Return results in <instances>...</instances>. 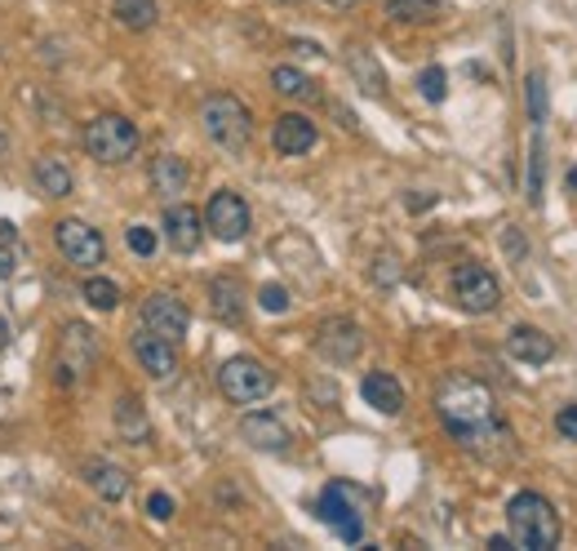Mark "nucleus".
Masks as SVG:
<instances>
[{"label": "nucleus", "mask_w": 577, "mask_h": 551, "mask_svg": "<svg viewBox=\"0 0 577 551\" xmlns=\"http://www.w3.org/2000/svg\"><path fill=\"white\" fill-rule=\"evenodd\" d=\"M209 311L222 325H240L245 320V290H240L235 276H214L209 281Z\"/></svg>", "instance_id": "19"}, {"label": "nucleus", "mask_w": 577, "mask_h": 551, "mask_svg": "<svg viewBox=\"0 0 577 551\" xmlns=\"http://www.w3.org/2000/svg\"><path fill=\"white\" fill-rule=\"evenodd\" d=\"M187 325H191V311L178 294H152L148 303H142V330H152L169 343H182Z\"/></svg>", "instance_id": "10"}, {"label": "nucleus", "mask_w": 577, "mask_h": 551, "mask_svg": "<svg viewBox=\"0 0 577 551\" xmlns=\"http://www.w3.org/2000/svg\"><path fill=\"white\" fill-rule=\"evenodd\" d=\"M436 413H440L445 432H449L462 449H471V453H479V458H493V463H498V458H511V453H515V436H511V427L502 423L493 392L479 383V379H471V374H449V379L440 383V392H436Z\"/></svg>", "instance_id": "1"}, {"label": "nucleus", "mask_w": 577, "mask_h": 551, "mask_svg": "<svg viewBox=\"0 0 577 551\" xmlns=\"http://www.w3.org/2000/svg\"><path fill=\"white\" fill-rule=\"evenodd\" d=\"M507 351H511L520 364H547V360L555 356V343H551V334H542L538 325H515V330L507 334Z\"/></svg>", "instance_id": "18"}, {"label": "nucleus", "mask_w": 577, "mask_h": 551, "mask_svg": "<svg viewBox=\"0 0 577 551\" xmlns=\"http://www.w3.org/2000/svg\"><path fill=\"white\" fill-rule=\"evenodd\" d=\"M418 89H422V99H426V103H445V94H449V76H445V67H426V72L418 76Z\"/></svg>", "instance_id": "29"}, {"label": "nucleus", "mask_w": 577, "mask_h": 551, "mask_svg": "<svg viewBox=\"0 0 577 551\" xmlns=\"http://www.w3.org/2000/svg\"><path fill=\"white\" fill-rule=\"evenodd\" d=\"M271 85H275V94H284V99H316L311 76L298 72V67H275L271 72Z\"/></svg>", "instance_id": "27"}, {"label": "nucleus", "mask_w": 577, "mask_h": 551, "mask_svg": "<svg viewBox=\"0 0 577 551\" xmlns=\"http://www.w3.org/2000/svg\"><path fill=\"white\" fill-rule=\"evenodd\" d=\"M0 347H5V320H0Z\"/></svg>", "instance_id": "40"}, {"label": "nucleus", "mask_w": 577, "mask_h": 551, "mask_svg": "<svg viewBox=\"0 0 577 551\" xmlns=\"http://www.w3.org/2000/svg\"><path fill=\"white\" fill-rule=\"evenodd\" d=\"M5 148H10V133H5V129H0V156H5Z\"/></svg>", "instance_id": "39"}, {"label": "nucleus", "mask_w": 577, "mask_h": 551, "mask_svg": "<svg viewBox=\"0 0 577 551\" xmlns=\"http://www.w3.org/2000/svg\"><path fill=\"white\" fill-rule=\"evenodd\" d=\"M453 298H458V307L471 311V316H489V311H498V303H502V285H498V276H493L489 267L462 262V267L453 271Z\"/></svg>", "instance_id": "8"}, {"label": "nucleus", "mask_w": 577, "mask_h": 551, "mask_svg": "<svg viewBox=\"0 0 577 551\" xmlns=\"http://www.w3.org/2000/svg\"><path fill=\"white\" fill-rule=\"evenodd\" d=\"M387 18L392 23H409V27L436 23L440 18V0H387Z\"/></svg>", "instance_id": "26"}, {"label": "nucleus", "mask_w": 577, "mask_h": 551, "mask_svg": "<svg viewBox=\"0 0 577 551\" xmlns=\"http://www.w3.org/2000/svg\"><path fill=\"white\" fill-rule=\"evenodd\" d=\"M80 472H85L89 489L99 494L103 502H120V498L129 494V472H125V467H116L112 458H89V463H85Z\"/></svg>", "instance_id": "17"}, {"label": "nucleus", "mask_w": 577, "mask_h": 551, "mask_svg": "<svg viewBox=\"0 0 577 551\" xmlns=\"http://www.w3.org/2000/svg\"><path fill=\"white\" fill-rule=\"evenodd\" d=\"M142 143V133L129 116L120 112H103L85 125V152L99 161V165H125Z\"/></svg>", "instance_id": "4"}, {"label": "nucleus", "mask_w": 577, "mask_h": 551, "mask_svg": "<svg viewBox=\"0 0 577 551\" xmlns=\"http://www.w3.org/2000/svg\"><path fill=\"white\" fill-rule=\"evenodd\" d=\"M116 432H120L129 445H148V440H152L148 409H142L138 396H120V400H116Z\"/></svg>", "instance_id": "22"}, {"label": "nucleus", "mask_w": 577, "mask_h": 551, "mask_svg": "<svg viewBox=\"0 0 577 551\" xmlns=\"http://www.w3.org/2000/svg\"><path fill=\"white\" fill-rule=\"evenodd\" d=\"M568 182H573V188H577V169H573V174H568Z\"/></svg>", "instance_id": "41"}, {"label": "nucleus", "mask_w": 577, "mask_h": 551, "mask_svg": "<svg viewBox=\"0 0 577 551\" xmlns=\"http://www.w3.org/2000/svg\"><path fill=\"white\" fill-rule=\"evenodd\" d=\"M148 516L152 521H174V498L169 494H152L148 498Z\"/></svg>", "instance_id": "35"}, {"label": "nucleus", "mask_w": 577, "mask_h": 551, "mask_svg": "<svg viewBox=\"0 0 577 551\" xmlns=\"http://www.w3.org/2000/svg\"><path fill=\"white\" fill-rule=\"evenodd\" d=\"M347 67H351V76L360 80L364 94H373V99L387 94V76H382V67L373 63V54L364 50V44H351V50H347Z\"/></svg>", "instance_id": "23"}, {"label": "nucleus", "mask_w": 577, "mask_h": 551, "mask_svg": "<svg viewBox=\"0 0 577 551\" xmlns=\"http://www.w3.org/2000/svg\"><path fill=\"white\" fill-rule=\"evenodd\" d=\"M360 347H364V334H360L356 320H324L320 334H316V351L333 364H351L360 356Z\"/></svg>", "instance_id": "11"}, {"label": "nucleus", "mask_w": 577, "mask_h": 551, "mask_svg": "<svg viewBox=\"0 0 577 551\" xmlns=\"http://www.w3.org/2000/svg\"><path fill=\"white\" fill-rule=\"evenodd\" d=\"M18 271V245L0 241V281H10V276Z\"/></svg>", "instance_id": "36"}, {"label": "nucleus", "mask_w": 577, "mask_h": 551, "mask_svg": "<svg viewBox=\"0 0 577 551\" xmlns=\"http://www.w3.org/2000/svg\"><path fill=\"white\" fill-rule=\"evenodd\" d=\"M152 188L174 201L178 192H187V165L178 156H156L152 161Z\"/></svg>", "instance_id": "25"}, {"label": "nucleus", "mask_w": 577, "mask_h": 551, "mask_svg": "<svg viewBox=\"0 0 577 551\" xmlns=\"http://www.w3.org/2000/svg\"><path fill=\"white\" fill-rule=\"evenodd\" d=\"M54 245L67 258V267H76V271H93V267H103V258H107L103 232H99V227H89V222H80V218H59L54 222Z\"/></svg>", "instance_id": "7"}, {"label": "nucleus", "mask_w": 577, "mask_h": 551, "mask_svg": "<svg viewBox=\"0 0 577 551\" xmlns=\"http://www.w3.org/2000/svg\"><path fill=\"white\" fill-rule=\"evenodd\" d=\"M201 125L209 133V143L222 152H245L254 138V116L235 94H209L201 103Z\"/></svg>", "instance_id": "3"}, {"label": "nucleus", "mask_w": 577, "mask_h": 551, "mask_svg": "<svg viewBox=\"0 0 577 551\" xmlns=\"http://www.w3.org/2000/svg\"><path fill=\"white\" fill-rule=\"evenodd\" d=\"M93 360H99V330H89L85 320H72L59 338V356H54V387H76Z\"/></svg>", "instance_id": "5"}, {"label": "nucleus", "mask_w": 577, "mask_h": 551, "mask_svg": "<svg viewBox=\"0 0 577 551\" xmlns=\"http://www.w3.org/2000/svg\"><path fill=\"white\" fill-rule=\"evenodd\" d=\"M316 120H307L303 112H284L275 125H271V148L280 156H307L316 148Z\"/></svg>", "instance_id": "14"}, {"label": "nucleus", "mask_w": 577, "mask_h": 551, "mask_svg": "<svg viewBox=\"0 0 577 551\" xmlns=\"http://www.w3.org/2000/svg\"><path fill=\"white\" fill-rule=\"evenodd\" d=\"M129 249L138 254V258H152L156 254V232H152V227H129Z\"/></svg>", "instance_id": "31"}, {"label": "nucleus", "mask_w": 577, "mask_h": 551, "mask_svg": "<svg viewBox=\"0 0 577 551\" xmlns=\"http://www.w3.org/2000/svg\"><path fill=\"white\" fill-rule=\"evenodd\" d=\"M133 356H138L142 370H148L152 379H161V383L178 374V343H169V338H161L152 330L133 334Z\"/></svg>", "instance_id": "13"}, {"label": "nucleus", "mask_w": 577, "mask_h": 551, "mask_svg": "<svg viewBox=\"0 0 577 551\" xmlns=\"http://www.w3.org/2000/svg\"><path fill=\"white\" fill-rule=\"evenodd\" d=\"M528 201H542V138L534 143V156H528Z\"/></svg>", "instance_id": "30"}, {"label": "nucleus", "mask_w": 577, "mask_h": 551, "mask_svg": "<svg viewBox=\"0 0 577 551\" xmlns=\"http://www.w3.org/2000/svg\"><path fill=\"white\" fill-rule=\"evenodd\" d=\"M201 218H205V227H209V232H214L218 241H227V245L245 241V236H249V227H254V214H249L245 196H240V192H231V188L214 192Z\"/></svg>", "instance_id": "9"}, {"label": "nucleus", "mask_w": 577, "mask_h": 551, "mask_svg": "<svg viewBox=\"0 0 577 551\" xmlns=\"http://www.w3.org/2000/svg\"><path fill=\"white\" fill-rule=\"evenodd\" d=\"M258 307L271 311V316L288 311V290H284V285H262V290H258Z\"/></svg>", "instance_id": "32"}, {"label": "nucleus", "mask_w": 577, "mask_h": 551, "mask_svg": "<svg viewBox=\"0 0 577 551\" xmlns=\"http://www.w3.org/2000/svg\"><path fill=\"white\" fill-rule=\"evenodd\" d=\"M112 14L129 31H152L161 23V5H156V0H112Z\"/></svg>", "instance_id": "24"}, {"label": "nucleus", "mask_w": 577, "mask_h": 551, "mask_svg": "<svg viewBox=\"0 0 577 551\" xmlns=\"http://www.w3.org/2000/svg\"><path fill=\"white\" fill-rule=\"evenodd\" d=\"M360 396H364V405H373L377 413H387V419H396V413L405 409V387H400V379H392V374H364Z\"/></svg>", "instance_id": "20"}, {"label": "nucleus", "mask_w": 577, "mask_h": 551, "mask_svg": "<svg viewBox=\"0 0 577 551\" xmlns=\"http://www.w3.org/2000/svg\"><path fill=\"white\" fill-rule=\"evenodd\" d=\"M507 525H511V542L515 547H528V551L560 547V512L551 508V498H542L538 489H520L507 502Z\"/></svg>", "instance_id": "2"}, {"label": "nucleus", "mask_w": 577, "mask_h": 551, "mask_svg": "<svg viewBox=\"0 0 577 551\" xmlns=\"http://www.w3.org/2000/svg\"><path fill=\"white\" fill-rule=\"evenodd\" d=\"M80 294H85V303L93 311H116L120 307V285L116 281H103V276H89Z\"/></svg>", "instance_id": "28"}, {"label": "nucleus", "mask_w": 577, "mask_h": 551, "mask_svg": "<svg viewBox=\"0 0 577 551\" xmlns=\"http://www.w3.org/2000/svg\"><path fill=\"white\" fill-rule=\"evenodd\" d=\"M218 387H222V396L231 405H258V400L271 396L275 379H271V370H267L262 360H254V356H231L222 370H218Z\"/></svg>", "instance_id": "6"}, {"label": "nucleus", "mask_w": 577, "mask_h": 551, "mask_svg": "<svg viewBox=\"0 0 577 551\" xmlns=\"http://www.w3.org/2000/svg\"><path fill=\"white\" fill-rule=\"evenodd\" d=\"M31 178H36V188H40L44 196H54V201L72 196V188H76V178H72L67 161H59V156H36V161H31Z\"/></svg>", "instance_id": "21"}, {"label": "nucleus", "mask_w": 577, "mask_h": 551, "mask_svg": "<svg viewBox=\"0 0 577 551\" xmlns=\"http://www.w3.org/2000/svg\"><path fill=\"white\" fill-rule=\"evenodd\" d=\"M511 547H515V542H511L507 534H493V538H489V551H511Z\"/></svg>", "instance_id": "37"}, {"label": "nucleus", "mask_w": 577, "mask_h": 551, "mask_svg": "<svg viewBox=\"0 0 577 551\" xmlns=\"http://www.w3.org/2000/svg\"><path fill=\"white\" fill-rule=\"evenodd\" d=\"M316 512H320L324 525L338 529L343 542H364V521H360V512L347 502V489H343V485H329V489L320 494V508H316Z\"/></svg>", "instance_id": "12"}, {"label": "nucleus", "mask_w": 577, "mask_h": 551, "mask_svg": "<svg viewBox=\"0 0 577 551\" xmlns=\"http://www.w3.org/2000/svg\"><path fill=\"white\" fill-rule=\"evenodd\" d=\"M240 436L262 453H284L288 449V427L275 419V413H245V419H240Z\"/></svg>", "instance_id": "16"}, {"label": "nucleus", "mask_w": 577, "mask_h": 551, "mask_svg": "<svg viewBox=\"0 0 577 551\" xmlns=\"http://www.w3.org/2000/svg\"><path fill=\"white\" fill-rule=\"evenodd\" d=\"M161 227H165V241L178 254H196L201 241H205V218L196 214V205H169Z\"/></svg>", "instance_id": "15"}, {"label": "nucleus", "mask_w": 577, "mask_h": 551, "mask_svg": "<svg viewBox=\"0 0 577 551\" xmlns=\"http://www.w3.org/2000/svg\"><path fill=\"white\" fill-rule=\"evenodd\" d=\"M528 107H534L538 125L547 120V85H542V76H528Z\"/></svg>", "instance_id": "33"}, {"label": "nucleus", "mask_w": 577, "mask_h": 551, "mask_svg": "<svg viewBox=\"0 0 577 551\" xmlns=\"http://www.w3.org/2000/svg\"><path fill=\"white\" fill-rule=\"evenodd\" d=\"M555 432H560L564 440H577V400L564 405V409L555 413Z\"/></svg>", "instance_id": "34"}, {"label": "nucleus", "mask_w": 577, "mask_h": 551, "mask_svg": "<svg viewBox=\"0 0 577 551\" xmlns=\"http://www.w3.org/2000/svg\"><path fill=\"white\" fill-rule=\"evenodd\" d=\"M324 5H333V10H351V5H360V0H324Z\"/></svg>", "instance_id": "38"}]
</instances>
